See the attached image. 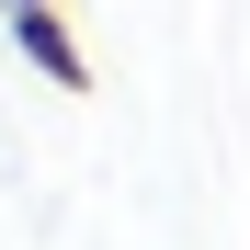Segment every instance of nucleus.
I'll return each mask as SVG.
<instances>
[{
  "label": "nucleus",
  "mask_w": 250,
  "mask_h": 250,
  "mask_svg": "<svg viewBox=\"0 0 250 250\" xmlns=\"http://www.w3.org/2000/svg\"><path fill=\"white\" fill-rule=\"evenodd\" d=\"M0 12H57V0H0Z\"/></svg>",
  "instance_id": "2"
},
{
  "label": "nucleus",
  "mask_w": 250,
  "mask_h": 250,
  "mask_svg": "<svg viewBox=\"0 0 250 250\" xmlns=\"http://www.w3.org/2000/svg\"><path fill=\"white\" fill-rule=\"evenodd\" d=\"M0 23H12V46H23V68L46 91H91V46H80L68 12H0Z\"/></svg>",
  "instance_id": "1"
}]
</instances>
